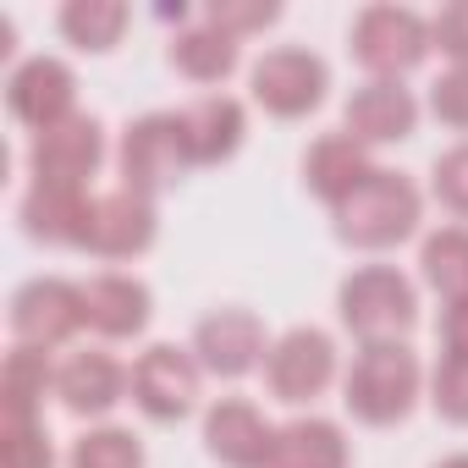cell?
Returning <instances> with one entry per match:
<instances>
[{"mask_svg":"<svg viewBox=\"0 0 468 468\" xmlns=\"http://www.w3.org/2000/svg\"><path fill=\"white\" fill-rule=\"evenodd\" d=\"M171 67L193 83H220L231 67H238V39L220 34L215 23H198V28H182L171 39Z\"/></svg>","mask_w":468,"mask_h":468,"instance_id":"603a6c76","label":"cell"},{"mask_svg":"<svg viewBox=\"0 0 468 468\" xmlns=\"http://www.w3.org/2000/svg\"><path fill=\"white\" fill-rule=\"evenodd\" d=\"M154 243V204L144 193H94L83 209V231H78V249L100 254V260H133Z\"/></svg>","mask_w":468,"mask_h":468,"instance_id":"ba28073f","label":"cell"},{"mask_svg":"<svg viewBox=\"0 0 468 468\" xmlns=\"http://www.w3.org/2000/svg\"><path fill=\"white\" fill-rule=\"evenodd\" d=\"M435 468H468V452H463V457H446V463H435Z\"/></svg>","mask_w":468,"mask_h":468,"instance_id":"836d02e7","label":"cell"},{"mask_svg":"<svg viewBox=\"0 0 468 468\" xmlns=\"http://www.w3.org/2000/svg\"><path fill=\"white\" fill-rule=\"evenodd\" d=\"M83 320L100 336L127 342L149 325V287L133 276H94V282H83Z\"/></svg>","mask_w":468,"mask_h":468,"instance_id":"ac0fdd59","label":"cell"},{"mask_svg":"<svg viewBox=\"0 0 468 468\" xmlns=\"http://www.w3.org/2000/svg\"><path fill=\"white\" fill-rule=\"evenodd\" d=\"M430 111H435V122L468 133V67H452L446 78H435V89H430Z\"/></svg>","mask_w":468,"mask_h":468,"instance_id":"4dcf8cb0","label":"cell"},{"mask_svg":"<svg viewBox=\"0 0 468 468\" xmlns=\"http://www.w3.org/2000/svg\"><path fill=\"white\" fill-rule=\"evenodd\" d=\"M369 171H375V165H369L364 144L347 138V133H325V138L309 144V154H303V182H309V193H320L331 209H336Z\"/></svg>","mask_w":468,"mask_h":468,"instance_id":"ffe728a7","label":"cell"},{"mask_svg":"<svg viewBox=\"0 0 468 468\" xmlns=\"http://www.w3.org/2000/svg\"><path fill=\"white\" fill-rule=\"evenodd\" d=\"M441 347H446L452 358H468V298L441 309Z\"/></svg>","mask_w":468,"mask_h":468,"instance_id":"d6a6232c","label":"cell"},{"mask_svg":"<svg viewBox=\"0 0 468 468\" xmlns=\"http://www.w3.org/2000/svg\"><path fill=\"white\" fill-rule=\"evenodd\" d=\"M72 468H144V446L133 430H89L72 441Z\"/></svg>","mask_w":468,"mask_h":468,"instance_id":"484cf974","label":"cell"},{"mask_svg":"<svg viewBox=\"0 0 468 468\" xmlns=\"http://www.w3.org/2000/svg\"><path fill=\"white\" fill-rule=\"evenodd\" d=\"M342 122H347V138H358L364 149L369 144H397V138H408L419 127V100L402 83L375 78V83H364V89L347 94Z\"/></svg>","mask_w":468,"mask_h":468,"instance_id":"2e32d148","label":"cell"},{"mask_svg":"<svg viewBox=\"0 0 468 468\" xmlns=\"http://www.w3.org/2000/svg\"><path fill=\"white\" fill-rule=\"evenodd\" d=\"M45 391H56V369H50V353L39 347H12L6 358V375H0V397H6V424H34L39 408H45Z\"/></svg>","mask_w":468,"mask_h":468,"instance_id":"7402d4cb","label":"cell"},{"mask_svg":"<svg viewBox=\"0 0 468 468\" xmlns=\"http://www.w3.org/2000/svg\"><path fill=\"white\" fill-rule=\"evenodd\" d=\"M342 402L358 424H402L419 402V358L408 342H369L358 347L347 380H342Z\"/></svg>","mask_w":468,"mask_h":468,"instance_id":"7a4b0ae2","label":"cell"},{"mask_svg":"<svg viewBox=\"0 0 468 468\" xmlns=\"http://www.w3.org/2000/svg\"><path fill=\"white\" fill-rule=\"evenodd\" d=\"M133 402L154 424L187 419L193 402H198V358L171 347V342H154L149 353H138V364H133Z\"/></svg>","mask_w":468,"mask_h":468,"instance_id":"52a82bcc","label":"cell"},{"mask_svg":"<svg viewBox=\"0 0 468 468\" xmlns=\"http://www.w3.org/2000/svg\"><path fill=\"white\" fill-rule=\"evenodd\" d=\"M6 105H12V116H17L23 127H34V138H39V133L61 127L67 116H78V111H72V105H78V78H72L67 61L34 56V61H23V67L12 72Z\"/></svg>","mask_w":468,"mask_h":468,"instance_id":"8fae6325","label":"cell"},{"mask_svg":"<svg viewBox=\"0 0 468 468\" xmlns=\"http://www.w3.org/2000/svg\"><path fill=\"white\" fill-rule=\"evenodd\" d=\"M419 187L402 171H369L331 215H336V238L347 249H397L402 238L419 231Z\"/></svg>","mask_w":468,"mask_h":468,"instance_id":"6da1fadb","label":"cell"},{"mask_svg":"<svg viewBox=\"0 0 468 468\" xmlns=\"http://www.w3.org/2000/svg\"><path fill=\"white\" fill-rule=\"evenodd\" d=\"M204 446L215 463L226 468H271V446H276V430L265 424V413L243 397H220L209 413H204Z\"/></svg>","mask_w":468,"mask_h":468,"instance_id":"5bb4252c","label":"cell"},{"mask_svg":"<svg viewBox=\"0 0 468 468\" xmlns=\"http://www.w3.org/2000/svg\"><path fill=\"white\" fill-rule=\"evenodd\" d=\"M78 325H89V320H83V287H72V282L39 276L12 298V331H17L23 347L50 353L61 342H72Z\"/></svg>","mask_w":468,"mask_h":468,"instance_id":"30bf717a","label":"cell"},{"mask_svg":"<svg viewBox=\"0 0 468 468\" xmlns=\"http://www.w3.org/2000/svg\"><path fill=\"white\" fill-rule=\"evenodd\" d=\"M265 325L249 314V309H215L198 320L193 331V358L198 369L220 375V380H243L260 358H265Z\"/></svg>","mask_w":468,"mask_h":468,"instance_id":"4fadbf2b","label":"cell"},{"mask_svg":"<svg viewBox=\"0 0 468 468\" xmlns=\"http://www.w3.org/2000/svg\"><path fill=\"white\" fill-rule=\"evenodd\" d=\"M0 468H56V452H50V435H45V419L34 424H6L0 435Z\"/></svg>","mask_w":468,"mask_h":468,"instance_id":"83f0119b","label":"cell"},{"mask_svg":"<svg viewBox=\"0 0 468 468\" xmlns=\"http://www.w3.org/2000/svg\"><path fill=\"white\" fill-rule=\"evenodd\" d=\"M271 468H347V435L331 419H292L276 430Z\"/></svg>","mask_w":468,"mask_h":468,"instance_id":"44dd1931","label":"cell"},{"mask_svg":"<svg viewBox=\"0 0 468 468\" xmlns=\"http://www.w3.org/2000/svg\"><path fill=\"white\" fill-rule=\"evenodd\" d=\"M336 380V342L314 325L287 331L282 342H271L265 353V386L282 402H314L325 386Z\"/></svg>","mask_w":468,"mask_h":468,"instance_id":"9c48e42d","label":"cell"},{"mask_svg":"<svg viewBox=\"0 0 468 468\" xmlns=\"http://www.w3.org/2000/svg\"><path fill=\"white\" fill-rule=\"evenodd\" d=\"M430 45H435L441 56H452L457 67H468V0L446 6V12L430 23Z\"/></svg>","mask_w":468,"mask_h":468,"instance_id":"1f68e13d","label":"cell"},{"mask_svg":"<svg viewBox=\"0 0 468 468\" xmlns=\"http://www.w3.org/2000/svg\"><path fill=\"white\" fill-rule=\"evenodd\" d=\"M430 402H435L441 419L468 424V358L441 353V364H435V375H430Z\"/></svg>","mask_w":468,"mask_h":468,"instance_id":"4316f807","label":"cell"},{"mask_svg":"<svg viewBox=\"0 0 468 468\" xmlns=\"http://www.w3.org/2000/svg\"><path fill=\"white\" fill-rule=\"evenodd\" d=\"M430 187H435V198H441L457 220H468V144H457V149H446V154L435 160Z\"/></svg>","mask_w":468,"mask_h":468,"instance_id":"f546056e","label":"cell"},{"mask_svg":"<svg viewBox=\"0 0 468 468\" xmlns=\"http://www.w3.org/2000/svg\"><path fill=\"white\" fill-rule=\"evenodd\" d=\"M282 17L276 0H209V23L231 39H243V34H260Z\"/></svg>","mask_w":468,"mask_h":468,"instance_id":"f1b7e54d","label":"cell"},{"mask_svg":"<svg viewBox=\"0 0 468 468\" xmlns=\"http://www.w3.org/2000/svg\"><path fill=\"white\" fill-rule=\"evenodd\" d=\"M342 325L369 347V342H402L419 320V292L408 276H397L391 265H364L342 282L336 292Z\"/></svg>","mask_w":468,"mask_h":468,"instance_id":"3957f363","label":"cell"},{"mask_svg":"<svg viewBox=\"0 0 468 468\" xmlns=\"http://www.w3.org/2000/svg\"><path fill=\"white\" fill-rule=\"evenodd\" d=\"M176 116H182V138H187L193 165L231 160V154H238V144H243V133H249V116H243V105L231 100V94H204V100H193Z\"/></svg>","mask_w":468,"mask_h":468,"instance_id":"e0dca14e","label":"cell"},{"mask_svg":"<svg viewBox=\"0 0 468 468\" xmlns=\"http://www.w3.org/2000/svg\"><path fill=\"white\" fill-rule=\"evenodd\" d=\"M116 165H122V187L144 193V198H154L171 182H182V171L193 165L187 138H182V116H138L122 133Z\"/></svg>","mask_w":468,"mask_h":468,"instance_id":"277c9868","label":"cell"},{"mask_svg":"<svg viewBox=\"0 0 468 468\" xmlns=\"http://www.w3.org/2000/svg\"><path fill=\"white\" fill-rule=\"evenodd\" d=\"M127 28V6L122 0H72L61 6V34L78 50H111Z\"/></svg>","mask_w":468,"mask_h":468,"instance_id":"d4e9b609","label":"cell"},{"mask_svg":"<svg viewBox=\"0 0 468 468\" xmlns=\"http://www.w3.org/2000/svg\"><path fill=\"white\" fill-rule=\"evenodd\" d=\"M89 187H67V182H34L23 193V231L34 243H72L83 231V209H89Z\"/></svg>","mask_w":468,"mask_h":468,"instance_id":"d6986e66","label":"cell"},{"mask_svg":"<svg viewBox=\"0 0 468 468\" xmlns=\"http://www.w3.org/2000/svg\"><path fill=\"white\" fill-rule=\"evenodd\" d=\"M419 276L424 287H435L446 303L468 298V231L463 226H441L435 238H424L419 249Z\"/></svg>","mask_w":468,"mask_h":468,"instance_id":"cb8c5ba5","label":"cell"},{"mask_svg":"<svg viewBox=\"0 0 468 468\" xmlns=\"http://www.w3.org/2000/svg\"><path fill=\"white\" fill-rule=\"evenodd\" d=\"M100 160H105V127L94 116H67L61 127L39 133L28 149L34 182H67V187H89Z\"/></svg>","mask_w":468,"mask_h":468,"instance_id":"7c38bea8","label":"cell"},{"mask_svg":"<svg viewBox=\"0 0 468 468\" xmlns=\"http://www.w3.org/2000/svg\"><path fill=\"white\" fill-rule=\"evenodd\" d=\"M133 391V369H122L111 353L100 347H78L56 364V397L67 413L78 419H94V413H111L122 397Z\"/></svg>","mask_w":468,"mask_h":468,"instance_id":"9a60e30c","label":"cell"},{"mask_svg":"<svg viewBox=\"0 0 468 468\" xmlns=\"http://www.w3.org/2000/svg\"><path fill=\"white\" fill-rule=\"evenodd\" d=\"M331 89V67L314 56V50H298V45H282V50H265L254 61V100L282 116V122H298L309 116Z\"/></svg>","mask_w":468,"mask_h":468,"instance_id":"8992f818","label":"cell"},{"mask_svg":"<svg viewBox=\"0 0 468 468\" xmlns=\"http://www.w3.org/2000/svg\"><path fill=\"white\" fill-rule=\"evenodd\" d=\"M430 50H435L430 45V23L419 12H408V6H369L353 23V56L375 78H386V83H397L402 72H413Z\"/></svg>","mask_w":468,"mask_h":468,"instance_id":"5b68a950","label":"cell"}]
</instances>
